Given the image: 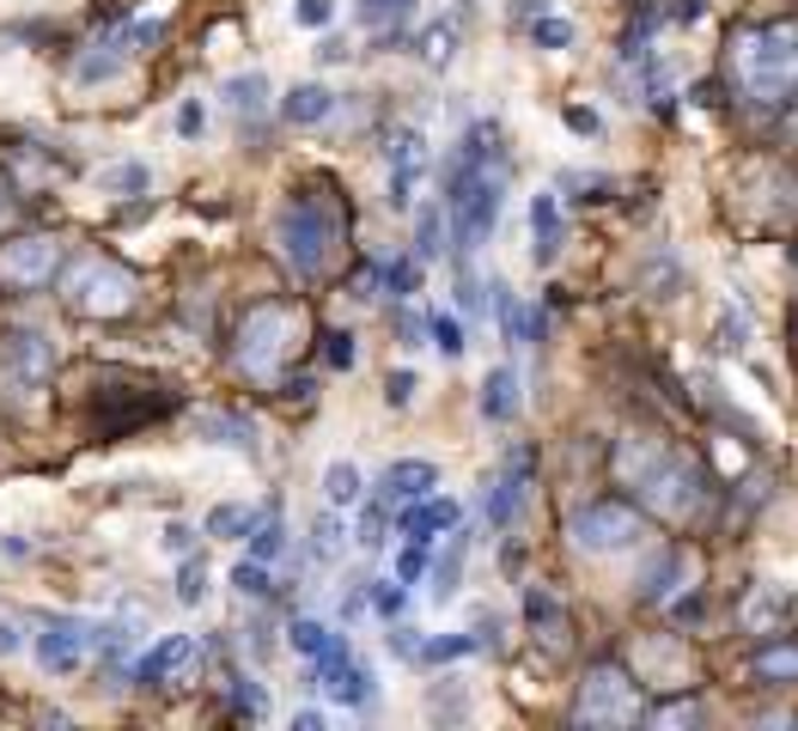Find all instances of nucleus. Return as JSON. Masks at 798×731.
<instances>
[{"label":"nucleus","mask_w":798,"mask_h":731,"mask_svg":"<svg viewBox=\"0 0 798 731\" xmlns=\"http://www.w3.org/2000/svg\"><path fill=\"white\" fill-rule=\"evenodd\" d=\"M446 250V208H420V226H415V257L433 262Z\"/></svg>","instance_id":"2eb2a0df"},{"label":"nucleus","mask_w":798,"mask_h":731,"mask_svg":"<svg viewBox=\"0 0 798 731\" xmlns=\"http://www.w3.org/2000/svg\"><path fill=\"white\" fill-rule=\"evenodd\" d=\"M391 653H396V658H415V653H420V640L408 634V628H391Z\"/></svg>","instance_id":"a19ab883"},{"label":"nucleus","mask_w":798,"mask_h":731,"mask_svg":"<svg viewBox=\"0 0 798 731\" xmlns=\"http://www.w3.org/2000/svg\"><path fill=\"white\" fill-rule=\"evenodd\" d=\"M19 646H25V634H19V622H0V658H13Z\"/></svg>","instance_id":"79ce46f5"},{"label":"nucleus","mask_w":798,"mask_h":731,"mask_svg":"<svg viewBox=\"0 0 798 731\" xmlns=\"http://www.w3.org/2000/svg\"><path fill=\"white\" fill-rule=\"evenodd\" d=\"M458 574H463V543L451 548V555H446L439 567H433V598H439V603H451V598H458Z\"/></svg>","instance_id":"4be33fe9"},{"label":"nucleus","mask_w":798,"mask_h":731,"mask_svg":"<svg viewBox=\"0 0 798 731\" xmlns=\"http://www.w3.org/2000/svg\"><path fill=\"white\" fill-rule=\"evenodd\" d=\"M232 707H238V713H250V719H256V713H262V707H269V701H262V689H256V683H244V677H238V689H232Z\"/></svg>","instance_id":"c9c22d12"},{"label":"nucleus","mask_w":798,"mask_h":731,"mask_svg":"<svg viewBox=\"0 0 798 731\" xmlns=\"http://www.w3.org/2000/svg\"><path fill=\"white\" fill-rule=\"evenodd\" d=\"M384 531H391V506H372L367 519H360V548H384Z\"/></svg>","instance_id":"c85d7f7f"},{"label":"nucleus","mask_w":798,"mask_h":731,"mask_svg":"<svg viewBox=\"0 0 798 731\" xmlns=\"http://www.w3.org/2000/svg\"><path fill=\"white\" fill-rule=\"evenodd\" d=\"M531 226H537V262H555V250H561V214H555V196L531 201Z\"/></svg>","instance_id":"4468645a"},{"label":"nucleus","mask_w":798,"mask_h":731,"mask_svg":"<svg viewBox=\"0 0 798 731\" xmlns=\"http://www.w3.org/2000/svg\"><path fill=\"white\" fill-rule=\"evenodd\" d=\"M408 7H415V0H367V7H360V19H367V25H391V19H403Z\"/></svg>","instance_id":"c756f323"},{"label":"nucleus","mask_w":798,"mask_h":731,"mask_svg":"<svg viewBox=\"0 0 798 731\" xmlns=\"http://www.w3.org/2000/svg\"><path fill=\"white\" fill-rule=\"evenodd\" d=\"M281 548H287L281 519H256V524H250V561H275Z\"/></svg>","instance_id":"dca6fc26"},{"label":"nucleus","mask_w":798,"mask_h":731,"mask_svg":"<svg viewBox=\"0 0 798 731\" xmlns=\"http://www.w3.org/2000/svg\"><path fill=\"white\" fill-rule=\"evenodd\" d=\"M463 653H475V640L470 634H451V640H427V646H420V665H451V658H463Z\"/></svg>","instance_id":"aec40b11"},{"label":"nucleus","mask_w":798,"mask_h":731,"mask_svg":"<svg viewBox=\"0 0 798 731\" xmlns=\"http://www.w3.org/2000/svg\"><path fill=\"white\" fill-rule=\"evenodd\" d=\"M433 341H439V353H451V360H458V353H463V329L458 324H451V317H433Z\"/></svg>","instance_id":"473e14b6"},{"label":"nucleus","mask_w":798,"mask_h":731,"mask_svg":"<svg viewBox=\"0 0 798 731\" xmlns=\"http://www.w3.org/2000/svg\"><path fill=\"white\" fill-rule=\"evenodd\" d=\"M281 244H287V257H293L299 274H317L329 262V244H336V220H329L311 196H299L287 214H281Z\"/></svg>","instance_id":"f257e3e1"},{"label":"nucleus","mask_w":798,"mask_h":731,"mask_svg":"<svg viewBox=\"0 0 798 731\" xmlns=\"http://www.w3.org/2000/svg\"><path fill=\"white\" fill-rule=\"evenodd\" d=\"M488 293H494V312H500V336H506V341H518V336H524V312H518V299H512V293L500 287V281H494Z\"/></svg>","instance_id":"b1692460"},{"label":"nucleus","mask_w":798,"mask_h":731,"mask_svg":"<svg viewBox=\"0 0 798 731\" xmlns=\"http://www.w3.org/2000/svg\"><path fill=\"white\" fill-rule=\"evenodd\" d=\"M567 122H573L579 134H598V117H591V110H567Z\"/></svg>","instance_id":"de8ad7c7"},{"label":"nucleus","mask_w":798,"mask_h":731,"mask_svg":"<svg viewBox=\"0 0 798 731\" xmlns=\"http://www.w3.org/2000/svg\"><path fill=\"white\" fill-rule=\"evenodd\" d=\"M324 341H329V366H353V336L336 329V336H324Z\"/></svg>","instance_id":"4c0bfd02"},{"label":"nucleus","mask_w":798,"mask_h":731,"mask_svg":"<svg viewBox=\"0 0 798 731\" xmlns=\"http://www.w3.org/2000/svg\"><path fill=\"white\" fill-rule=\"evenodd\" d=\"M518 506H524V457H512V470L494 482V494H488V519L506 531L512 519H518Z\"/></svg>","instance_id":"9b49d317"},{"label":"nucleus","mask_w":798,"mask_h":731,"mask_svg":"<svg viewBox=\"0 0 798 731\" xmlns=\"http://www.w3.org/2000/svg\"><path fill=\"white\" fill-rule=\"evenodd\" d=\"M281 110H287V122L311 129V122H324L329 110H336V91H329V86H293V91H287V105H281Z\"/></svg>","instance_id":"f8f14e48"},{"label":"nucleus","mask_w":798,"mask_h":731,"mask_svg":"<svg viewBox=\"0 0 798 731\" xmlns=\"http://www.w3.org/2000/svg\"><path fill=\"white\" fill-rule=\"evenodd\" d=\"M482 415L488 421H512V415H518V379H512L506 366H500V372H488V384H482Z\"/></svg>","instance_id":"ddd939ff"},{"label":"nucleus","mask_w":798,"mask_h":731,"mask_svg":"<svg viewBox=\"0 0 798 731\" xmlns=\"http://www.w3.org/2000/svg\"><path fill=\"white\" fill-rule=\"evenodd\" d=\"M293 13H299V25H329V19H336V0H299V7H293Z\"/></svg>","instance_id":"72a5a7b5"},{"label":"nucleus","mask_w":798,"mask_h":731,"mask_svg":"<svg viewBox=\"0 0 798 731\" xmlns=\"http://www.w3.org/2000/svg\"><path fill=\"white\" fill-rule=\"evenodd\" d=\"M232 586L244 591V598H269V591H275V586H269V567H262V561H238V567H232Z\"/></svg>","instance_id":"393cba45"},{"label":"nucleus","mask_w":798,"mask_h":731,"mask_svg":"<svg viewBox=\"0 0 798 731\" xmlns=\"http://www.w3.org/2000/svg\"><path fill=\"white\" fill-rule=\"evenodd\" d=\"M537 13H549V0H512V25L518 19H537Z\"/></svg>","instance_id":"c03bdc74"},{"label":"nucleus","mask_w":798,"mask_h":731,"mask_svg":"<svg viewBox=\"0 0 798 731\" xmlns=\"http://www.w3.org/2000/svg\"><path fill=\"white\" fill-rule=\"evenodd\" d=\"M13 208H19V201H13V183L0 177V220H7V214H13Z\"/></svg>","instance_id":"09e8293b"},{"label":"nucleus","mask_w":798,"mask_h":731,"mask_svg":"<svg viewBox=\"0 0 798 731\" xmlns=\"http://www.w3.org/2000/svg\"><path fill=\"white\" fill-rule=\"evenodd\" d=\"M110 183H122V189H141L146 171H141V165H122V171H110Z\"/></svg>","instance_id":"a18cd8bd"},{"label":"nucleus","mask_w":798,"mask_h":731,"mask_svg":"<svg viewBox=\"0 0 798 731\" xmlns=\"http://www.w3.org/2000/svg\"><path fill=\"white\" fill-rule=\"evenodd\" d=\"M451 524H458V506H451V500H433V494L408 500V512H403V536H408V543H433V536L451 531Z\"/></svg>","instance_id":"1a4fd4ad"},{"label":"nucleus","mask_w":798,"mask_h":731,"mask_svg":"<svg viewBox=\"0 0 798 731\" xmlns=\"http://www.w3.org/2000/svg\"><path fill=\"white\" fill-rule=\"evenodd\" d=\"M55 269H62V244L55 238H13V244H0V281L19 293L50 287Z\"/></svg>","instance_id":"f03ea898"},{"label":"nucleus","mask_w":798,"mask_h":731,"mask_svg":"<svg viewBox=\"0 0 798 731\" xmlns=\"http://www.w3.org/2000/svg\"><path fill=\"white\" fill-rule=\"evenodd\" d=\"M177 598H184V603L208 598V567H201V561H184V574H177Z\"/></svg>","instance_id":"cd10ccee"},{"label":"nucleus","mask_w":798,"mask_h":731,"mask_svg":"<svg viewBox=\"0 0 798 731\" xmlns=\"http://www.w3.org/2000/svg\"><path fill=\"white\" fill-rule=\"evenodd\" d=\"M384 396H391V403L403 408L408 396H415V372H391V391H384Z\"/></svg>","instance_id":"58836bf2"},{"label":"nucleus","mask_w":798,"mask_h":731,"mask_svg":"<svg viewBox=\"0 0 798 731\" xmlns=\"http://www.w3.org/2000/svg\"><path fill=\"white\" fill-rule=\"evenodd\" d=\"M433 482H439V470H433L427 457H403V463H391V470L379 476V500L384 506H396V500H420V494H433Z\"/></svg>","instance_id":"0eeeda50"},{"label":"nucleus","mask_w":798,"mask_h":731,"mask_svg":"<svg viewBox=\"0 0 798 731\" xmlns=\"http://www.w3.org/2000/svg\"><path fill=\"white\" fill-rule=\"evenodd\" d=\"M458 305H463V312H482V281H475V274L470 269H458Z\"/></svg>","instance_id":"f704fd0d"},{"label":"nucleus","mask_w":798,"mask_h":731,"mask_svg":"<svg viewBox=\"0 0 798 731\" xmlns=\"http://www.w3.org/2000/svg\"><path fill=\"white\" fill-rule=\"evenodd\" d=\"M189 658H196V640H189V634H165L153 653L134 665V683H141V689H158V683H171L177 670L189 665Z\"/></svg>","instance_id":"6e6552de"},{"label":"nucleus","mask_w":798,"mask_h":731,"mask_svg":"<svg viewBox=\"0 0 798 731\" xmlns=\"http://www.w3.org/2000/svg\"><path fill=\"white\" fill-rule=\"evenodd\" d=\"M329 640H336V634H329L324 622H293V653L317 658V653H324V646H329Z\"/></svg>","instance_id":"a878e982"},{"label":"nucleus","mask_w":798,"mask_h":731,"mask_svg":"<svg viewBox=\"0 0 798 731\" xmlns=\"http://www.w3.org/2000/svg\"><path fill=\"white\" fill-rule=\"evenodd\" d=\"M281 329H287V312H275V305H262L256 317H244V329H238V360L250 366V372H269L281 353Z\"/></svg>","instance_id":"423d86ee"},{"label":"nucleus","mask_w":798,"mask_h":731,"mask_svg":"<svg viewBox=\"0 0 798 731\" xmlns=\"http://www.w3.org/2000/svg\"><path fill=\"white\" fill-rule=\"evenodd\" d=\"M762 670H768V677H786V670H798V658L792 653H768V658H762Z\"/></svg>","instance_id":"37998d69"},{"label":"nucleus","mask_w":798,"mask_h":731,"mask_svg":"<svg viewBox=\"0 0 798 731\" xmlns=\"http://www.w3.org/2000/svg\"><path fill=\"white\" fill-rule=\"evenodd\" d=\"M324 494H329V506H353V500H360V470H353V463H329Z\"/></svg>","instance_id":"f3484780"},{"label":"nucleus","mask_w":798,"mask_h":731,"mask_svg":"<svg viewBox=\"0 0 798 731\" xmlns=\"http://www.w3.org/2000/svg\"><path fill=\"white\" fill-rule=\"evenodd\" d=\"M189 543H196V531H189V524H171V531H165V548H171V555H189Z\"/></svg>","instance_id":"ea45409f"},{"label":"nucleus","mask_w":798,"mask_h":731,"mask_svg":"<svg viewBox=\"0 0 798 731\" xmlns=\"http://www.w3.org/2000/svg\"><path fill=\"white\" fill-rule=\"evenodd\" d=\"M367 598H372V610H379V615H403L408 591H403V579H396V586H372Z\"/></svg>","instance_id":"7c9ffc66"},{"label":"nucleus","mask_w":798,"mask_h":731,"mask_svg":"<svg viewBox=\"0 0 798 731\" xmlns=\"http://www.w3.org/2000/svg\"><path fill=\"white\" fill-rule=\"evenodd\" d=\"M250 524H256V512H250V506H214L208 512V536H244Z\"/></svg>","instance_id":"6ab92c4d"},{"label":"nucleus","mask_w":798,"mask_h":731,"mask_svg":"<svg viewBox=\"0 0 798 731\" xmlns=\"http://www.w3.org/2000/svg\"><path fill=\"white\" fill-rule=\"evenodd\" d=\"M129 50H134V43L129 37H98L92 43V50H86V55H79V67H74V79H79V86H98V79H110V74H122V62H129Z\"/></svg>","instance_id":"9d476101"},{"label":"nucleus","mask_w":798,"mask_h":731,"mask_svg":"<svg viewBox=\"0 0 798 731\" xmlns=\"http://www.w3.org/2000/svg\"><path fill=\"white\" fill-rule=\"evenodd\" d=\"M0 366L13 372L25 391L55 379V341L43 329H0Z\"/></svg>","instance_id":"7ed1b4c3"},{"label":"nucleus","mask_w":798,"mask_h":731,"mask_svg":"<svg viewBox=\"0 0 798 731\" xmlns=\"http://www.w3.org/2000/svg\"><path fill=\"white\" fill-rule=\"evenodd\" d=\"M311 555H317V561H336V555H341V519H336V512H324V519L311 524Z\"/></svg>","instance_id":"412c9836"},{"label":"nucleus","mask_w":798,"mask_h":731,"mask_svg":"<svg viewBox=\"0 0 798 731\" xmlns=\"http://www.w3.org/2000/svg\"><path fill=\"white\" fill-rule=\"evenodd\" d=\"M67 305L74 312H122L129 305V274L117 262H79L67 274Z\"/></svg>","instance_id":"20e7f679"},{"label":"nucleus","mask_w":798,"mask_h":731,"mask_svg":"<svg viewBox=\"0 0 798 731\" xmlns=\"http://www.w3.org/2000/svg\"><path fill=\"white\" fill-rule=\"evenodd\" d=\"M420 574H427V543H408L403 561H396V579H403V586H415Z\"/></svg>","instance_id":"2f4dec72"},{"label":"nucleus","mask_w":798,"mask_h":731,"mask_svg":"<svg viewBox=\"0 0 798 731\" xmlns=\"http://www.w3.org/2000/svg\"><path fill=\"white\" fill-rule=\"evenodd\" d=\"M177 129H184V134H201V105H184V110H177Z\"/></svg>","instance_id":"49530a36"},{"label":"nucleus","mask_w":798,"mask_h":731,"mask_svg":"<svg viewBox=\"0 0 798 731\" xmlns=\"http://www.w3.org/2000/svg\"><path fill=\"white\" fill-rule=\"evenodd\" d=\"M420 55H427V67H446L451 55H458V25H427V37H420Z\"/></svg>","instance_id":"a211bd4d"},{"label":"nucleus","mask_w":798,"mask_h":731,"mask_svg":"<svg viewBox=\"0 0 798 731\" xmlns=\"http://www.w3.org/2000/svg\"><path fill=\"white\" fill-rule=\"evenodd\" d=\"M262 91H269V79H262V74H238V79H226V98H232L238 110H262Z\"/></svg>","instance_id":"5701e85b"},{"label":"nucleus","mask_w":798,"mask_h":731,"mask_svg":"<svg viewBox=\"0 0 798 731\" xmlns=\"http://www.w3.org/2000/svg\"><path fill=\"white\" fill-rule=\"evenodd\" d=\"M384 281H391L396 299H403V293H415V262H391V269H384Z\"/></svg>","instance_id":"e433bc0d"},{"label":"nucleus","mask_w":798,"mask_h":731,"mask_svg":"<svg viewBox=\"0 0 798 731\" xmlns=\"http://www.w3.org/2000/svg\"><path fill=\"white\" fill-rule=\"evenodd\" d=\"M531 37H537L543 50H567V43H573V25H567V19H549V13H537V25H531Z\"/></svg>","instance_id":"bb28decb"},{"label":"nucleus","mask_w":798,"mask_h":731,"mask_svg":"<svg viewBox=\"0 0 798 731\" xmlns=\"http://www.w3.org/2000/svg\"><path fill=\"white\" fill-rule=\"evenodd\" d=\"M92 640H98V628H92V622L55 615V622L37 634V658H43V670H50V677H74V670L86 665V646H92Z\"/></svg>","instance_id":"39448f33"}]
</instances>
